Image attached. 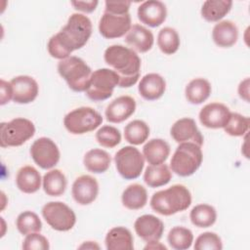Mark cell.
Segmentation results:
<instances>
[{
    "mask_svg": "<svg viewBox=\"0 0 250 250\" xmlns=\"http://www.w3.org/2000/svg\"><path fill=\"white\" fill-rule=\"evenodd\" d=\"M134 229L140 238L146 242H150L159 240L162 237L164 224L156 216L146 214L135 221Z\"/></svg>",
    "mask_w": 250,
    "mask_h": 250,
    "instance_id": "cell-17",
    "label": "cell"
},
{
    "mask_svg": "<svg viewBox=\"0 0 250 250\" xmlns=\"http://www.w3.org/2000/svg\"><path fill=\"white\" fill-rule=\"evenodd\" d=\"M79 249H100V246L95 241H85L79 246Z\"/></svg>",
    "mask_w": 250,
    "mask_h": 250,
    "instance_id": "cell-46",
    "label": "cell"
},
{
    "mask_svg": "<svg viewBox=\"0 0 250 250\" xmlns=\"http://www.w3.org/2000/svg\"><path fill=\"white\" fill-rule=\"evenodd\" d=\"M111 157L104 149L93 148L87 151L83 158L85 168L94 174L104 173L110 166Z\"/></svg>",
    "mask_w": 250,
    "mask_h": 250,
    "instance_id": "cell-28",
    "label": "cell"
},
{
    "mask_svg": "<svg viewBox=\"0 0 250 250\" xmlns=\"http://www.w3.org/2000/svg\"><path fill=\"white\" fill-rule=\"evenodd\" d=\"M16 226L22 235L40 232L42 229L41 220L38 215L32 211H24L21 213L17 218Z\"/></svg>",
    "mask_w": 250,
    "mask_h": 250,
    "instance_id": "cell-36",
    "label": "cell"
},
{
    "mask_svg": "<svg viewBox=\"0 0 250 250\" xmlns=\"http://www.w3.org/2000/svg\"><path fill=\"white\" fill-rule=\"evenodd\" d=\"M105 63L118 75V86L129 88L135 85L141 74V59L137 53L122 45H111L104 54Z\"/></svg>",
    "mask_w": 250,
    "mask_h": 250,
    "instance_id": "cell-2",
    "label": "cell"
},
{
    "mask_svg": "<svg viewBox=\"0 0 250 250\" xmlns=\"http://www.w3.org/2000/svg\"><path fill=\"white\" fill-rule=\"evenodd\" d=\"M203 159L201 146L193 143L179 144L170 161L172 172L180 177H188L200 167Z\"/></svg>",
    "mask_w": 250,
    "mask_h": 250,
    "instance_id": "cell-5",
    "label": "cell"
},
{
    "mask_svg": "<svg viewBox=\"0 0 250 250\" xmlns=\"http://www.w3.org/2000/svg\"><path fill=\"white\" fill-rule=\"evenodd\" d=\"M70 4L75 10L83 13H92L96 10L99 2L97 0L92 1H71Z\"/></svg>",
    "mask_w": 250,
    "mask_h": 250,
    "instance_id": "cell-42",
    "label": "cell"
},
{
    "mask_svg": "<svg viewBox=\"0 0 250 250\" xmlns=\"http://www.w3.org/2000/svg\"><path fill=\"white\" fill-rule=\"evenodd\" d=\"M1 95H0V104L1 105L6 104L11 100H13V91L10 82L1 79Z\"/></svg>",
    "mask_w": 250,
    "mask_h": 250,
    "instance_id": "cell-43",
    "label": "cell"
},
{
    "mask_svg": "<svg viewBox=\"0 0 250 250\" xmlns=\"http://www.w3.org/2000/svg\"><path fill=\"white\" fill-rule=\"evenodd\" d=\"M250 119L237 112H230V116L223 128L225 132L231 137H242L249 130Z\"/></svg>",
    "mask_w": 250,
    "mask_h": 250,
    "instance_id": "cell-37",
    "label": "cell"
},
{
    "mask_svg": "<svg viewBox=\"0 0 250 250\" xmlns=\"http://www.w3.org/2000/svg\"><path fill=\"white\" fill-rule=\"evenodd\" d=\"M92 22L87 16L79 13L72 14L66 24L49 39L47 44L49 54L61 61L70 57L73 51L86 45L92 35Z\"/></svg>",
    "mask_w": 250,
    "mask_h": 250,
    "instance_id": "cell-1",
    "label": "cell"
},
{
    "mask_svg": "<svg viewBox=\"0 0 250 250\" xmlns=\"http://www.w3.org/2000/svg\"><path fill=\"white\" fill-rule=\"evenodd\" d=\"M71 193L78 204L89 205L96 200L99 194V184L90 175L79 176L72 184Z\"/></svg>",
    "mask_w": 250,
    "mask_h": 250,
    "instance_id": "cell-16",
    "label": "cell"
},
{
    "mask_svg": "<svg viewBox=\"0 0 250 250\" xmlns=\"http://www.w3.org/2000/svg\"><path fill=\"white\" fill-rule=\"evenodd\" d=\"M103 123L102 115L89 106L77 107L63 118L65 129L73 135H82L96 130Z\"/></svg>",
    "mask_w": 250,
    "mask_h": 250,
    "instance_id": "cell-7",
    "label": "cell"
},
{
    "mask_svg": "<svg viewBox=\"0 0 250 250\" xmlns=\"http://www.w3.org/2000/svg\"><path fill=\"white\" fill-rule=\"evenodd\" d=\"M130 14L116 15L104 12L99 21V31L106 39H115L124 36L132 26Z\"/></svg>",
    "mask_w": 250,
    "mask_h": 250,
    "instance_id": "cell-12",
    "label": "cell"
},
{
    "mask_svg": "<svg viewBox=\"0 0 250 250\" xmlns=\"http://www.w3.org/2000/svg\"><path fill=\"white\" fill-rule=\"evenodd\" d=\"M107 250H133L134 238L125 227H115L109 229L104 239Z\"/></svg>",
    "mask_w": 250,
    "mask_h": 250,
    "instance_id": "cell-24",
    "label": "cell"
},
{
    "mask_svg": "<svg viewBox=\"0 0 250 250\" xmlns=\"http://www.w3.org/2000/svg\"><path fill=\"white\" fill-rule=\"evenodd\" d=\"M211 84L205 78H194L188 82L185 89V96L191 104H200L205 102L210 94Z\"/></svg>",
    "mask_w": 250,
    "mask_h": 250,
    "instance_id": "cell-27",
    "label": "cell"
},
{
    "mask_svg": "<svg viewBox=\"0 0 250 250\" xmlns=\"http://www.w3.org/2000/svg\"><path fill=\"white\" fill-rule=\"evenodd\" d=\"M104 12L116 14V15H125L129 13L131 2L129 1H105L104 3Z\"/></svg>",
    "mask_w": 250,
    "mask_h": 250,
    "instance_id": "cell-41",
    "label": "cell"
},
{
    "mask_svg": "<svg viewBox=\"0 0 250 250\" xmlns=\"http://www.w3.org/2000/svg\"><path fill=\"white\" fill-rule=\"evenodd\" d=\"M58 72L74 92H85L89 86L92 69L79 57L70 56L58 63Z\"/></svg>",
    "mask_w": 250,
    "mask_h": 250,
    "instance_id": "cell-4",
    "label": "cell"
},
{
    "mask_svg": "<svg viewBox=\"0 0 250 250\" xmlns=\"http://www.w3.org/2000/svg\"><path fill=\"white\" fill-rule=\"evenodd\" d=\"M125 42L130 49L139 53H146L154 43L152 32L141 24H133L125 35Z\"/></svg>",
    "mask_w": 250,
    "mask_h": 250,
    "instance_id": "cell-20",
    "label": "cell"
},
{
    "mask_svg": "<svg viewBox=\"0 0 250 250\" xmlns=\"http://www.w3.org/2000/svg\"><path fill=\"white\" fill-rule=\"evenodd\" d=\"M172 178V171L165 163L149 165L144 173V181L150 188H159L167 185Z\"/></svg>",
    "mask_w": 250,
    "mask_h": 250,
    "instance_id": "cell-31",
    "label": "cell"
},
{
    "mask_svg": "<svg viewBox=\"0 0 250 250\" xmlns=\"http://www.w3.org/2000/svg\"><path fill=\"white\" fill-rule=\"evenodd\" d=\"M135 110L136 101L130 96H120L106 106L104 115L108 122L121 123L127 120Z\"/></svg>",
    "mask_w": 250,
    "mask_h": 250,
    "instance_id": "cell-19",
    "label": "cell"
},
{
    "mask_svg": "<svg viewBox=\"0 0 250 250\" xmlns=\"http://www.w3.org/2000/svg\"><path fill=\"white\" fill-rule=\"evenodd\" d=\"M189 219L192 225L197 228H209L215 224L217 212L216 209L209 204H198L191 209Z\"/></svg>",
    "mask_w": 250,
    "mask_h": 250,
    "instance_id": "cell-32",
    "label": "cell"
},
{
    "mask_svg": "<svg viewBox=\"0 0 250 250\" xmlns=\"http://www.w3.org/2000/svg\"><path fill=\"white\" fill-rule=\"evenodd\" d=\"M42 186L47 195L61 196L66 189L67 181L65 175L61 170L52 169L44 175L42 179Z\"/></svg>",
    "mask_w": 250,
    "mask_h": 250,
    "instance_id": "cell-30",
    "label": "cell"
},
{
    "mask_svg": "<svg viewBox=\"0 0 250 250\" xmlns=\"http://www.w3.org/2000/svg\"><path fill=\"white\" fill-rule=\"evenodd\" d=\"M230 116L229 108L221 103H210L199 111L200 123L209 129L224 128Z\"/></svg>",
    "mask_w": 250,
    "mask_h": 250,
    "instance_id": "cell-14",
    "label": "cell"
},
{
    "mask_svg": "<svg viewBox=\"0 0 250 250\" xmlns=\"http://www.w3.org/2000/svg\"><path fill=\"white\" fill-rule=\"evenodd\" d=\"M118 75L110 68H99L92 72L86 96L94 101L101 102L112 96L113 90L118 86Z\"/></svg>",
    "mask_w": 250,
    "mask_h": 250,
    "instance_id": "cell-8",
    "label": "cell"
},
{
    "mask_svg": "<svg viewBox=\"0 0 250 250\" xmlns=\"http://www.w3.org/2000/svg\"><path fill=\"white\" fill-rule=\"evenodd\" d=\"M142 98L146 101L160 99L166 90V81L158 73H147L140 81L138 86Z\"/></svg>",
    "mask_w": 250,
    "mask_h": 250,
    "instance_id": "cell-21",
    "label": "cell"
},
{
    "mask_svg": "<svg viewBox=\"0 0 250 250\" xmlns=\"http://www.w3.org/2000/svg\"><path fill=\"white\" fill-rule=\"evenodd\" d=\"M195 250H221L223 242L221 237L212 231H206L197 236L194 242Z\"/></svg>",
    "mask_w": 250,
    "mask_h": 250,
    "instance_id": "cell-39",
    "label": "cell"
},
{
    "mask_svg": "<svg viewBox=\"0 0 250 250\" xmlns=\"http://www.w3.org/2000/svg\"><path fill=\"white\" fill-rule=\"evenodd\" d=\"M212 39L217 46L229 48L237 42L238 28L231 21H220L213 27Z\"/></svg>",
    "mask_w": 250,
    "mask_h": 250,
    "instance_id": "cell-22",
    "label": "cell"
},
{
    "mask_svg": "<svg viewBox=\"0 0 250 250\" xmlns=\"http://www.w3.org/2000/svg\"><path fill=\"white\" fill-rule=\"evenodd\" d=\"M170 154L169 144L162 139H151L143 147V155L150 165L164 163Z\"/></svg>",
    "mask_w": 250,
    "mask_h": 250,
    "instance_id": "cell-25",
    "label": "cell"
},
{
    "mask_svg": "<svg viewBox=\"0 0 250 250\" xmlns=\"http://www.w3.org/2000/svg\"><path fill=\"white\" fill-rule=\"evenodd\" d=\"M121 201L123 206L129 210L142 209L147 202V191L140 184L129 185L122 192Z\"/></svg>",
    "mask_w": 250,
    "mask_h": 250,
    "instance_id": "cell-26",
    "label": "cell"
},
{
    "mask_svg": "<svg viewBox=\"0 0 250 250\" xmlns=\"http://www.w3.org/2000/svg\"><path fill=\"white\" fill-rule=\"evenodd\" d=\"M180 36L175 28L163 27L157 35V45L165 55L175 54L180 47Z\"/></svg>",
    "mask_w": 250,
    "mask_h": 250,
    "instance_id": "cell-34",
    "label": "cell"
},
{
    "mask_svg": "<svg viewBox=\"0 0 250 250\" xmlns=\"http://www.w3.org/2000/svg\"><path fill=\"white\" fill-rule=\"evenodd\" d=\"M10 83L13 91V101L17 104L32 103L38 96V83L31 76L19 75L14 77Z\"/></svg>",
    "mask_w": 250,
    "mask_h": 250,
    "instance_id": "cell-15",
    "label": "cell"
},
{
    "mask_svg": "<svg viewBox=\"0 0 250 250\" xmlns=\"http://www.w3.org/2000/svg\"><path fill=\"white\" fill-rule=\"evenodd\" d=\"M30 155L35 164L45 170L55 167L61 157L57 144L47 137H41L33 142L30 146Z\"/></svg>",
    "mask_w": 250,
    "mask_h": 250,
    "instance_id": "cell-11",
    "label": "cell"
},
{
    "mask_svg": "<svg viewBox=\"0 0 250 250\" xmlns=\"http://www.w3.org/2000/svg\"><path fill=\"white\" fill-rule=\"evenodd\" d=\"M140 21L150 27L161 25L167 17V9L163 2L158 0H148L143 2L137 11Z\"/></svg>",
    "mask_w": 250,
    "mask_h": 250,
    "instance_id": "cell-18",
    "label": "cell"
},
{
    "mask_svg": "<svg viewBox=\"0 0 250 250\" xmlns=\"http://www.w3.org/2000/svg\"><path fill=\"white\" fill-rule=\"evenodd\" d=\"M173 140L178 143H193L199 146L203 145V136L198 130L195 121L189 117L177 120L170 129Z\"/></svg>",
    "mask_w": 250,
    "mask_h": 250,
    "instance_id": "cell-13",
    "label": "cell"
},
{
    "mask_svg": "<svg viewBox=\"0 0 250 250\" xmlns=\"http://www.w3.org/2000/svg\"><path fill=\"white\" fill-rule=\"evenodd\" d=\"M144 249H161V250H167V247L160 243L159 240L156 241H150V242H146V245L144 247Z\"/></svg>",
    "mask_w": 250,
    "mask_h": 250,
    "instance_id": "cell-45",
    "label": "cell"
},
{
    "mask_svg": "<svg viewBox=\"0 0 250 250\" xmlns=\"http://www.w3.org/2000/svg\"><path fill=\"white\" fill-rule=\"evenodd\" d=\"M167 240L173 249L186 250L191 246L193 242V234L188 228L174 227L170 229Z\"/></svg>",
    "mask_w": 250,
    "mask_h": 250,
    "instance_id": "cell-35",
    "label": "cell"
},
{
    "mask_svg": "<svg viewBox=\"0 0 250 250\" xmlns=\"http://www.w3.org/2000/svg\"><path fill=\"white\" fill-rule=\"evenodd\" d=\"M41 213L46 223L58 231H68L76 223V216L73 210L61 201L46 203L42 207Z\"/></svg>",
    "mask_w": 250,
    "mask_h": 250,
    "instance_id": "cell-10",
    "label": "cell"
},
{
    "mask_svg": "<svg viewBox=\"0 0 250 250\" xmlns=\"http://www.w3.org/2000/svg\"><path fill=\"white\" fill-rule=\"evenodd\" d=\"M149 136L148 125L140 119L129 122L124 128L125 141L133 146L144 144Z\"/></svg>",
    "mask_w": 250,
    "mask_h": 250,
    "instance_id": "cell-33",
    "label": "cell"
},
{
    "mask_svg": "<svg viewBox=\"0 0 250 250\" xmlns=\"http://www.w3.org/2000/svg\"><path fill=\"white\" fill-rule=\"evenodd\" d=\"M232 7V1L229 0H207L202 4L201 16L209 22L220 21L227 16Z\"/></svg>",
    "mask_w": 250,
    "mask_h": 250,
    "instance_id": "cell-29",
    "label": "cell"
},
{
    "mask_svg": "<svg viewBox=\"0 0 250 250\" xmlns=\"http://www.w3.org/2000/svg\"><path fill=\"white\" fill-rule=\"evenodd\" d=\"M96 140L102 146L112 148L120 144L121 133L117 128L113 126L104 125L97 131Z\"/></svg>",
    "mask_w": 250,
    "mask_h": 250,
    "instance_id": "cell-38",
    "label": "cell"
},
{
    "mask_svg": "<svg viewBox=\"0 0 250 250\" xmlns=\"http://www.w3.org/2000/svg\"><path fill=\"white\" fill-rule=\"evenodd\" d=\"M190 204V191L183 185H173L166 189L156 191L150 198L151 209L163 216H171L183 212Z\"/></svg>",
    "mask_w": 250,
    "mask_h": 250,
    "instance_id": "cell-3",
    "label": "cell"
},
{
    "mask_svg": "<svg viewBox=\"0 0 250 250\" xmlns=\"http://www.w3.org/2000/svg\"><path fill=\"white\" fill-rule=\"evenodd\" d=\"M249 78H245L244 80H242L239 85H238V96L240 97V99L244 100L246 103H249Z\"/></svg>",
    "mask_w": 250,
    "mask_h": 250,
    "instance_id": "cell-44",
    "label": "cell"
},
{
    "mask_svg": "<svg viewBox=\"0 0 250 250\" xmlns=\"http://www.w3.org/2000/svg\"><path fill=\"white\" fill-rule=\"evenodd\" d=\"M35 134L34 124L26 118L18 117L0 124V146H20Z\"/></svg>",
    "mask_w": 250,
    "mask_h": 250,
    "instance_id": "cell-6",
    "label": "cell"
},
{
    "mask_svg": "<svg viewBox=\"0 0 250 250\" xmlns=\"http://www.w3.org/2000/svg\"><path fill=\"white\" fill-rule=\"evenodd\" d=\"M41 175L36 168L30 165L21 167L16 176L18 188L23 193H34L41 188Z\"/></svg>",
    "mask_w": 250,
    "mask_h": 250,
    "instance_id": "cell-23",
    "label": "cell"
},
{
    "mask_svg": "<svg viewBox=\"0 0 250 250\" xmlns=\"http://www.w3.org/2000/svg\"><path fill=\"white\" fill-rule=\"evenodd\" d=\"M49 248L50 244L48 239L39 232L25 235L22 242V249L24 250H48Z\"/></svg>",
    "mask_w": 250,
    "mask_h": 250,
    "instance_id": "cell-40",
    "label": "cell"
},
{
    "mask_svg": "<svg viewBox=\"0 0 250 250\" xmlns=\"http://www.w3.org/2000/svg\"><path fill=\"white\" fill-rule=\"evenodd\" d=\"M114 162L117 172L125 180H134L140 177L145 166L144 155L133 146L120 148L114 155Z\"/></svg>",
    "mask_w": 250,
    "mask_h": 250,
    "instance_id": "cell-9",
    "label": "cell"
}]
</instances>
